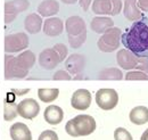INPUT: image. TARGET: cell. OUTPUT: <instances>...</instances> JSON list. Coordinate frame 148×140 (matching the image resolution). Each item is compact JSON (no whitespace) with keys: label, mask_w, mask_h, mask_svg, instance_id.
I'll return each mask as SVG.
<instances>
[{"label":"cell","mask_w":148,"mask_h":140,"mask_svg":"<svg viewBox=\"0 0 148 140\" xmlns=\"http://www.w3.org/2000/svg\"><path fill=\"white\" fill-rule=\"evenodd\" d=\"M121 41L134 56L148 59V18L143 16L133 22L129 30L121 35Z\"/></svg>","instance_id":"obj_1"},{"label":"cell","mask_w":148,"mask_h":140,"mask_svg":"<svg viewBox=\"0 0 148 140\" xmlns=\"http://www.w3.org/2000/svg\"><path fill=\"white\" fill-rule=\"evenodd\" d=\"M65 30L67 32L70 46L77 49L82 47L87 39V26L84 19L80 16H71L65 22Z\"/></svg>","instance_id":"obj_2"},{"label":"cell","mask_w":148,"mask_h":140,"mask_svg":"<svg viewBox=\"0 0 148 140\" xmlns=\"http://www.w3.org/2000/svg\"><path fill=\"white\" fill-rule=\"evenodd\" d=\"M66 132L71 137H86L96 130V121L91 115H77L70 120L65 126Z\"/></svg>","instance_id":"obj_3"},{"label":"cell","mask_w":148,"mask_h":140,"mask_svg":"<svg viewBox=\"0 0 148 140\" xmlns=\"http://www.w3.org/2000/svg\"><path fill=\"white\" fill-rule=\"evenodd\" d=\"M122 32L119 27H112L99 38L97 46L103 53H112L119 49Z\"/></svg>","instance_id":"obj_4"},{"label":"cell","mask_w":148,"mask_h":140,"mask_svg":"<svg viewBox=\"0 0 148 140\" xmlns=\"http://www.w3.org/2000/svg\"><path fill=\"white\" fill-rule=\"evenodd\" d=\"M123 8L121 0H93L91 9L96 15L114 16L120 14Z\"/></svg>","instance_id":"obj_5"},{"label":"cell","mask_w":148,"mask_h":140,"mask_svg":"<svg viewBox=\"0 0 148 140\" xmlns=\"http://www.w3.org/2000/svg\"><path fill=\"white\" fill-rule=\"evenodd\" d=\"M29 36L27 34L18 32L6 35L5 38V51L7 54L18 53L29 47Z\"/></svg>","instance_id":"obj_6"},{"label":"cell","mask_w":148,"mask_h":140,"mask_svg":"<svg viewBox=\"0 0 148 140\" xmlns=\"http://www.w3.org/2000/svg\"><path fill=\"white\" fill-rule=\"evenodd\" d=\"M96 103L104 110H111L119 103L117 92L111 88H104L96 92Z\"/></svg>","instance_id":"obj_7"},{"label":"cell","mask_w":148,"mask_h":140,"mask_svg":"<svg viewBox=\"0 0 148 140\" xmlns=\"http://www.w3.org/2000/svg\"><path fill=\"white\" fill-rule=\"evenodd\" d=\"M29 70L24 69L15 56L6 55L5 56V78L8 79H23L27 76Z\"/></svg>","instance_id":"obj_8"},{"label":"cell","mask_w":148,"mask_h":140,"mask_svg":"<svg viewBox=\"0 0 148 140\" xmlns=\"http://www.w3.org/2000/svg\"><path fill=\"white\" fill-rule=\"evenodd\" d=\"M30 7L29 0H12L5 3V22L6 24L13 22L18 13L26 10Z\"/></svg>","instance_id":"obj_9"},{"label":"cell","mask_w":148,"mask_h":140,"mask_svg":"<svg viewBox=\"0 0 148 140\" xmlns=\"http://www.w3.org/2000/svg\"><path fill=\"white\" fill-rule=\"evenodd\" d=\"M39 112H40V106L36 99L32 98L23 99L21 103L17 104V114L23 119L33 120L38 116Z\"/></svg>","instance_id":"obj_10"},{"label":"cell","mask_w":148,"mask_h":140,"mask_svg":"<svg viewBox=\"0 0 148 140\" xmlns=\"http://www.w3.org/2000/svg\"><path fill=\"white\" fill-rule=\"evenodd\" d=\"M84 65H86V58H84V56L79 55V54L71 55L65 62L66 71L71 75H73L75 79H80L82 76L81 74L84 70Z\"/></svg>","instance_id":"obj_11"},{"label":"cell","mask_w":148,"mask_h":140,"mask_svg":"<svg viewBox=\"0 0 148 140\" xmlns=\"http://www.w3.org/2000/svg\"><path fill=\"white\" fill-rule=\"evenodd\" d=\"M71 105L77 110H86L91 105V92L87 89H79L71 98Z\"/></svg>","instance_id":"obj_12"},{"label":"cell","mask_w":148,"mask_h":140,"mask_svg":"<svg viewBox=\"0 0 148 140\" xmlns=\"http://www.w3.org/2000/svg\"><path fill=\"white\" fill-rule=\"evenodd\" d=\"M59 63V57L53 48H47L39 55V64L46 70H54Z\"/></svg>","instance_id":"obj_13"},{"label":"cell","mask_w":148,"mask_h":140,"mask_svg":"<svg viewBox=\"0 0 148 140\" xmlns=\"http://www.w3.org/2000/svg\"><path fill=\"white\" fill-rule=\"evenodd\" d=\"M138 57L129 51L128 49H121L116 54V62L123 70H133L138 64Z\"/></svg>","instance_id":"obj_14"},{"label":"cell","mask_w":148,"mask_h":140,"mask_svg":"<svg viewBox=\"0 0 148 140\" xmlns=\"http://www.w3.org/2000/svg\"><path fill=\"white\" fill-rule=\"evenodd\" d=\"M42 26L43 33L48 36H58L62 34L64 30V23L58 17H48L42 24Z\"/></svg>","instance_id":"obj_15"},{"label":"cell","mask_w":148,"mask_h":140,"mask_svg":"<svg viewBox=\"0 0 148 140\" xmlns=\"http://www.w3.org/2000/svg\"><path fill=\"white\" fill-rule=\"evenodd\" d=\"M90 27L93 32L103 34L107 30L114 27V21L110 16H96L91 19Z\"/></svg>","instance_id":"obj_16"},{"label":"cell","mask_w":148,"mask_h":140,"mask_svg":"<svg viewBox=\"0 0 148 140\" xmlns=\"http://www.w3.org/2000/svg\"><path fill=\"white\" fill-rule=\"evenodd\" d=\"M123 14L128 21L136 22L143 17V12L137 5V0H125L123 5Z\"/></svg>","instance_id":"obj_17"},{"label":"cell","mask_w":148,"mask_h":140,"mask_svg":"<svg viewBox=\"0 0 148 140\" xmlns=\"http://www.w3.org/2000/svg\"><path fill=\"white\" fill-rule=\"evenodd\" d=\"M10 137L13 140H32V133L26 124L17 122L10 126Z\"/></svg>","instance_id":"obj_18"},{"label":"cell","mask_w":148,"mask_h":140,"mask_svg":"<svg viewBox=\"0 0 148 140\" xmlns=\"http://www.w3.org/2000/svg\"><path fill=\"white\" fill-rule=\"evenodd\" d=\"M43 117L47 123H49L51 125H57L63 121L64 112L59 106L50 105L46 108V110L43 113Z\"/></svg>","instance_id":"obj_19"},{"label":"cell","mask_w":148,"mask_h":140,"mask_svg":"<svg viewBox=\"0 0 148 140\" xmlns=\"http://www.w3.org/2000/svg\"><path fill=\"white\" fill-rule=\"evenodd\" d=\"M59 12V3L57 0H43L38 6V13L42 17L54 16Z\"/></svg>","instance_id":"obj_20"},{"label":"cell","mask_w":148,"mask_h":140,"mask_svg":"<svg viewBox=\"0 0 148 140\" xmlns=\"http://www.w3.org/2000/svg\"><path fill=\"white\" fill-rule=\"evenodd\" d=\"M42 17L40 15H38L36 13H32L30 15H27L25 21H24V27L25 30L31 33V34H34L41 31V27H42Z\"/></svg>","instance_id":"obj_21"},{"label":"cell","mask_w":148,"mask_h":140,"mask_svg":"<svg viewBox=\"0 0 148 140\" xmlns=\"http://www.w3.org/2000/svg\"><path fill=\"white\" fill-rule=\"evenodd\" d=\"M130 121L133 124L143 125L148 122V108L145 106H137L130 112Z\"/></svg>","instance_id":"obj_22"},{"label":"cell","mask_w":148,"mask_h":140,"mask_svg":"<svg viewBox=\"0 0 148 140\" xmlns=\"http://www.w3.org/2000/svg\"><path fill=\"white\" fill-rule=\"evenodd\" d=\"M59 95V90L57 88H50V89H46V88H41L38 90V97L40 98L41 102L43 103H51L58 98Z\"/></svg>","instance_id":"obj_23"},{"label":"cell","mask_w":148,"mask_h":140,"mask_svg":"<svg viewBox=\"0 0 148 140\" xmlns=\"http://www.w3.org/2000/svg\"><path fill=\"white\" fill-rule=\"evenodd\" d=\"M98 78L100 80H115V81H120L123 79V73L122 71L116 69V67H110V69H104L100 71V73L98 74Z\"/></svg>","instance_id":"obj_24"},{"label":"cell","mask_w":148,"mask_h":140,"mask_svg":"<svg viewBox=\"0 0 148 140\" xmlns=\"http://www.w3.org/2000/svg\"><path fill=\"white\" fill-rule=\"evenodd\" d=\"M16 59L18 60L19 64L26 70H30L36 63V56L31 50H25V51L21 53L18 56H16Z\"/></svg>","instance_id":"obj_25"},{"label":"cell","mask_w":148,"mask_h":140,"mask_svg":"<svg viewBox=\"0 0 148 140\" xmlns=\"http://www.w3.org/2000/svg\"><path fill=\"white\" fill-rule=\"evenodd\" d=\"M3 116L6 121H12L17 116V105L14 104V100L9 102L8 99L5 100V112Z\"/></svg>","instance_id":"obj_26"},{"label":"cell","mask_w":148,"mask_h":140,"mask_svg":"<svg viewBox=\"0 0 148 140\" xmlns=\"http://www.w3.org/2000/svg\"><path fill=\"white\" fill-rule=\"evenodd\" d=\"M114 139L115 140H133L129 131L124 128H117L114 131Z\"/></svg>","instance_id":"obj_27"},{"label":"cell","mask_w":148,"mask_h":140,"mask_svg":"<svg viewBox=\"0 0 148 140\" xmlns=\"http://www.w3.org/2000/svg\"><path fill=\"white\" fill-rule=\"evenodd\" d=\"M125 80H148V74L141 71H130L125 75Z\"/></svg>","instance_id":"obj_28"},{"label":"cell","mask_w":148,"mask_h":140,"mask_svg":"<svg viewBox=\"0 0 148 140\" xmlns=\"http://www.w3.org/2000/svg\"><path fill=\"white\" fill-rule=\"evenodd\" d=\"M53 49L57 53V55H58V57H59V60H60V62H63V60L66 58L67 53H69V49H67V47H66L64 43H57V45L54 46V48H53Z\"/></svg>","instance_id":"obj_29"},{"label":"cell","mask_w":148,"mask_h":140,"mask_svg":"<svg viewBox=\"0 0 148 140\" xmlns=\"http://www.w3.org/2000/svg\"><path fill=\"white\" fill-rule=\"evenodd\" d=\"M38 140H58V136L53 130H46L40 135Z\"/></svg>","instance_id":"obj_30"},{"label":"cell","mask_w":148,"mask_h":140,"mask_svg":"<svg viewBox=\"0 0 148 140\" xmlns=\"http://www.w3.org/2000/svg\"><path fill=\"white\" fill-rule=\"evenodd\" d=\"M53 78H54V80H72V75L67 71L64 70L57 71Z\"/></svg>","instance_id":"obj_31"},{"label":"cell","mask_w":148,"mask_h":140,"mask_svg":"<svg viewBox=\"0 0 148 140\" xmlns=\"http://www.w3.org/2000/svg\"><path fill=\"white\" fill-rule=\"evenodd\" d=\"M136 69L141 71V72H145V73L148 74V59L147 58H139Z\"/></svg>","instance_id":"obj_32"},{"label":"cell","mask_w":148,"mask_h":140,"mask_svg":"<svg viewBox=\"0 0 148 140\" xmlns=\"http://www.w3.org/2000/svg\"><path fill=\"white\" fill-rule=\"evenodd\" d=\"M138 7L143 12H148V0H138Z\"/></svg>","instance_id":"obj_33"},{"label":"cell","mask_w":148,"mask_h":140,"mask_svg":"<svg viewBox=\"0 0 148 140\" xmlns=\"http://www.w3.org/2000/svg\"><path fill=\"white\" fill-rule=\"evenodd\" d=\"M79 3H80V7L82 8V10L87 12L91 5V0H79Z\"/></svg>","instance_id":"obj_34"},{"label":"cell","mask_w":148,"mask_h":140,"mask_svg":"<svg viewBox=\"0 0 148 140\" xmlns=\"http://www.w3.org/2000/svg\"><path fill=\"white\" fill-rule=\"evenodd\" d=\"M14 93H16V95H18V96H22V95H24V93H27V92H30V89L27 88V89H24V90H16V89H13L12 90Z\"/></svg>","instance_id":"obj_35"},{"label":"cell","mask_w":148,"mask_h":140,"mask_svg":"<svg viewBox=\"0 0 148 140\" xmlns=\"http://www.w3.org/2000/svg\"><path fill=\"white\" fill-rule=\"evenodd\" d=\"M64 3H66V5H73L75 2H77L79 0H62Z\"/></svg>","instance_id":"obj_36"},{"label":"cell","mask_w":148,"mask_h":140,"mask_svg":"<svg viewBox=\"0 0 148 140\" xmlns=\"http://www.w3.org/2000/svg\"><path fill=\"white\" fill-rule=\"evenodd\" d=\"M140 140H148V129L143 133V136H141V139Z\"/></svg>","instance_id":"obj_37"}]
</instances>
